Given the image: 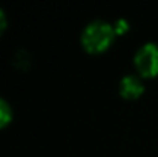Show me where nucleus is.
<instances>
[{
  "instance_id": "6",
  "label": "nucleus",
  "mask_w": 158,
  "mask_h": 157,
  "mask_svg": "<svg viewBox=\"0 0 158 157\" xmlns=\"http://www.w3.org/2000/svg\"><path fill=\"white\" fill-rule=\"evenodd\" d=\"M6 23H8V19H6V14H5V11H3V8L0 6V34L5 31V28H6Z\"/></svg>"
},
{
  "instance_id": "4",
  "label": "nucleus",
  "mask_w": 158,
  "mask_h": 157,
  "mask_svg": "<svg viewBox=\"0 0 158 157\" xmlns=\"http://www.w3.org/2000/svg\"><path fill=\"white\" fill-rule=\"evenodd\" d=\"M11 120H12V108L8 103V100L0 97V129L8 126Z\"/></svg>"
},
{
  "instance_id": "1",
  "label": "nucleus",
  "mask_w": 158,
  "mask_h": 157,
  "mask_svg": "<svg viewBox=\"0 0 158 157\" xmlns=\"http://www.w3.org/2000/svg\"><path fill=\"white\" fill-rule=\"evenodd\" d=\"M115 39V29L114 25L106 22L103 19H95L89 22L80 36L81 46L86 52L91 54H100L106 51Z\"/></svg>"
},
{
  "instance_id": "3",
  "label": "nucleus",
  "mask_w": 158,
  "mask_h": 157,
  "mask_svg": "<svg viewBox=\"0 0 158 157\" xmlns=\"http://www.w3.org/2000/svg\"><path fill=\"white\" fill-rule=\"evenodd\" d=\"M118 91L123 99L135 100L144 93V83L140 76L137 74H126L121 77L118 83Z\"/></svg>"
},
{
  "instance_id": "2",
  "label": "nucleus",
  "mask_w": 158,
  "mask_h": 157,
  "mask_svg": "<svg viewBox=\"0 0 158 157\" xmlns=\"http://www.w3.org/2000/svg\"><path fill=\"white\" fill-rule=\"evenodd\" d=\"M134 66L140 77L158 76V43L146 42L134 54Z\"/></svg>"
},
{
  "instance_id": "5",
  "label": "nucleus",
  "mask_w": 158,
  "mask_h": 157,
  "mask_svg": "<svg viewBox=\"0 0 158 157\" xmlns=\"http://www.w3.org/2000/svg\"><path fill=\"white\" fill-rule=\"evenodd\" d=\"M114 29H115V34H123L126 29H127V22L124 19H118L115 23H114Z\"/></svg>"
}]
</instances>
